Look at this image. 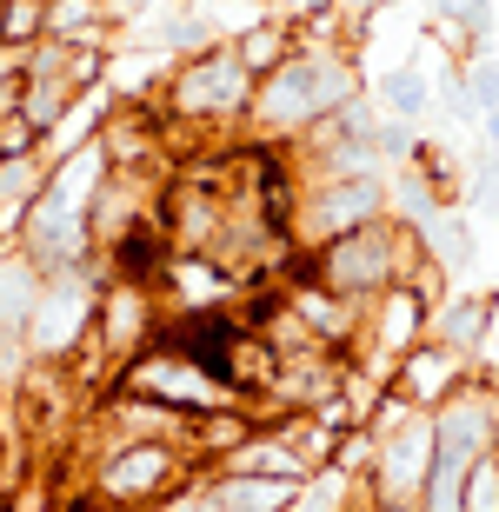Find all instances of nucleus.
<instances>
[{"instance_id":"obj_11","label":"nucleus","mask_w":499,"mask_h":512,"mask_svg":"<svg viewBox=\"0 0 499 512\" xmlns=\"http://www.w3.org/2000/svg\"><path fill=\"white\" fill-rule=\"evenodd\" d=\"M413 240H420V253H426L433 266H440L446 280L473 273V220H466L460 207H440V213H433V220H426L420 233H413Z\"/></svg>"},{"instance_id":"obj_9","label":"nucleus","mask_w":499,"mask_h":512,"mask_svg":"<svg viewBox=\"0 0 499 512\" xmlns=\"http://www.w3.org/2000/svg\"><path fill=\"white\" fill-rule=\"evenodd\" d=\"M433 80H440V74H426V60H420V54H406L400 67H386V74L366 80V94H373V107H380L386 120H406V127H420V120L433 114Z\"/></svg>"},{"instance_id":"obj_20","label":"nucleus","mask_w":499,"mask_h":512,"mask_svg":"<svg viewBox=\"0 0 499 512\" xmlns=\"http://www.w3.org/2000/svg\"><path fill=\"white\" fill-rule=\"evenodd\" d=\"M346 20H366V14H380V7H393V0H333Z\"/></svg>"},{"instance_id":"obj_6","label":"nucleus","mask_w":499,"mask_h":512,"mask_svg":"<svg viewBox=\"0 0 499 512\" xmlns=\"http://www.w3.org/2000/svg\"><path fill=\"white\" fill-rule=\"evenodd\" d=\"M160 326H167V313H160V293L154 286H140V280H100V300H94V353L107 366H127L140 353V346L154 340Z\"/></svg>"},{"instance_id":"obj_22","label":"nucleus","mask_w":499,"mask_h":512,"mask_svg":"<svg viewBox=\"0 0 499 512\" xmlns=\"http://www.w3.org/2000/svg\"><path fill=\"white\" fill-rule=\"evenodd\" d=\"M346 512H380V506H366V499H353V506H346Z\"/></svg>"},{"instance_id":"obj_14","label":"nucleus","mask_w":499,"mask_h":512,"mask_svg":"<svg viewBox=\"0 0 499 512\" xmlns=\"http://www.w3.org/2000/svg\"><path fill=\"white\" fill-rule=\"evenodd\" d=\"M47 40H60V47H107L114 27L100 14V0H47Z\"/></svg>"},{"instance_id":"obj_2","label":"nucleus","mask_w":499,"mask_h":512,"mask_svg":"<svg viewBox=\"0 0 499 512\" xmlns=\"http://www.w3.org/2000/svg\"><path fill=\"white\" fill-rule=\"evenodd\" d=\"M160 120L173 133H213V140H233L247 133V107H253V74L233 60V47H200V54L173 60L167 87H160Z\"/></svg>"},{"instance_id":"obj_13","label":"nucleus","mask_w":499,"mask_h":512,"mask_svg":"<svg viewBox=\"0 0 499 512\" xmlns=\"http://www.w3.org/2000/svg\"><path fill=\"white\" fill-rule=\"evenodd\" d=\"M80 100V87L74 80H60V74H20V94H14V114L27 120V127L47 140V133L67 120V107Z\"/></svg>"},{"instance_id":"obj_10","label":"nucleus","mask_w":499,"mask_h":512,"mask_svg":"<svg viewBox=\"0 0 499 512\" xmlns=\"http://www.w3.org/2000/svg\"><path fill=\"white\" fill-rule=\"evenodd\" d=\"M227 47H233V60H240L253 80H267L273 67H280V60L300 47V34H293V20H287V14H273V7H267V14L253 20V27H240Z\"/></svg>"},{"instance_id":"obj_17","label":"nucleus","mask_w":499,"mask_h":512,"mask_svg":"<svg viewBox=\"0 0 499 512\" xmlns=\"http://www.w3.org/2000/svg\"><path fill=\"white\" fill-rule=\"evenodd\" d=\"M460 512H499V446L486 459H473V473L460 486Z\"/></svg>"},{"instance_id":"obj_23","label":"nucleus","mask_w":499,"mask_h":512,"mask_svg":"<svg viewBox=\"0 0 499 512\" xmlns=\"http://www.w3.org/2000/svg\"><path fill=\"white\" fill-rule=\"evenodd\" d=\"M393 7H400V0H393Z\"/></svg>"},{"instance_id":"obj_1","label":"nucleus","mask_w":499,"mask_h":512,"mask_svg":"<svg viewBox=\"0 0 499 512\" xmlns=\"http://www.w3.org/2000/svg\"><path fill=\"white\" fill-rule=\"evenodd\" d=\"M353 94H366L360 67L346 47H293L267 80H253V107H247V133L260 147H293L300 133H313L320 120H333Z\"/></svg>"},{"instance_id":"obj_3","label":"nucleus","mask_w":499,"mask_h":512,"mask_svg":"<svg viewBox=\"0 0 499 512\" xmlns=\"http://www.w3.org/2000/svg\"><path fill=\"white\" fill-rule=\"evenodd\" d=\"M413 260H420L413 227H400V220L386 213V220H366V227L340 233V240H327V247H313L300 266H307L327 293L366 306V300H380L386 286H400L406 273H413Z\"/></svg>"},{"instance_id":"obj_18","label":"nucleus","mask_w":499,"mask_h":512,"mask_svg":"<svg viewBox=\"0 0 499 512\" xmlns=\"http://www.w3.org/2000/svg\"><path fill=\"white\" fill-rule=\"evenodd\" d=\"M20 153H40V133L27 127L20 114H7V120H0V160H20Z\"/></svg>"},{"instance_id":"obj_16","label":"nucleus","mask_w":499,"mask_h":512,"mask_svg":"<svg viewBox=\"0 0 499 512\" xmlns=\"http://www.w3.org/2000/svg\"><path fill=\"white\" fill-rule=\"evenodd\" d=\"M460 87H466V100H473V114H493L499 107V54L493 47L473 54V60H460Z\"/></svg>"},{"instance_id":"obj_4","label":"nucleus","mask_w":499,"mask_h":512,"mask_svg":"<svg viewBox=\"0 0 499 512\" xmlns=\"http://www.w3.org/2000/svg\"><path fill=\"white\" fill-rule=\"evenodd\" d=\"M193 479L187 453L167 439H107L94 433V466H87V493L114 512H154L167 493Z\"/></svg>"},{"instance_id":"obj_12","label":"nucleus","mask_w":499,"mask_h":512,"mask_svg":"<svg viewBox=\"0 0 499 512\" xmlns=\"http://www.w3.org/2000/svg\"><path fill=\"white\" fill-rule=\"evenodd\" d=\"M480 333H486V293H446L433 313H426V340L453 346V353H480Z\"/></svg>"},{"instance_id":"obj_19","label":"nucleus","mask_w":499,"mask_h":512,"mask_svg":"<svg viewBox=\"0 0 499 512\" xmlns=\"http://www.w3.org/2000/svg\"><path fill=\"white\" fill-rule=\"evenodd\" d=\"M14 94H20V54L0 47V120L14 114Z\"/></svg>"},{"instance_id":"obj_7","label":"nucleus","mask_w":499,"mask_h":512,"mask_svg":"<svg viewBox=\"0 0 499 512\" xmlns=\"http://www.w3.org/2000/svg\"><path fill=\"white\" fill-rule=\"evenodd\" d=\"M466 380H473V360H466V353H453V346H440V340H420V346L400 353V366H393L386 386H393L413 413H440Z\"/></svg>"},{"instance_id":"obj_15","label":"nucleus","mask_w":499,"mask_h":512,"mask_svg":"<svg viewBox=\"0 0 499 512\" xmlns=\"http://www.w3.org/2000/svg\"><path fill=\"white\" fill-rule=\"evenodd\" d=\"M34 40H47V0H0V47L27 54Z\"/></svg>"},{"instance_id":"obj_21","label":"nucleus","mask_w":499,"mask_h":512,"mask_svg":"<svg viewBox=\"0 0 499 512\" xmlns=\"http://www.w3.org/2000/svg\"><path fill=\"white\" fill-rule=\"evenodd\" d=\"M480 133H486V153H499V107H493V114H480Z\"/></svg>"},{"instance_id":"obj_5","label":"nucleus","mask_w":499,"mask_h":512,"mask_svg":"<svg viewBox=\"0 0 499 512\" xmlns=\"http://www.w3.org/2000/svg\"><path fill=\"white\" fill-rule=\"evenodd\" d=\"M94 300H100L94 266H80V273H47V280H40V300H34V320H27V333H20L27 360L34 366H67L74 360V346L87 340V326H94Z\"/></svg>"},{"instance_id":"obj_8","label":"nucleus","mask_w":499,"mask_h":512,"mask_svg":"<svg viewBox=\"0 0 499 512\" xmlns=\"http://www.w3.org/2000/svg\"><path fill=\"white\" fill-rule=\"evenodd\" d=\"M100 180H107V153H100V140H87L80 153H67V160L47 167V187H40L34 207L40 213H60V220H87Z\"/></svg>"}]
</instances>
